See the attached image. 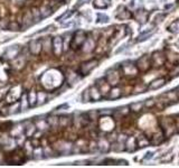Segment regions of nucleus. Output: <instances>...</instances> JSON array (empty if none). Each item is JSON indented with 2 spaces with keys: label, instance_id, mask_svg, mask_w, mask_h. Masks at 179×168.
Masks as SVG:
<instances>
[{
  "label": "nucleus",
  "instance_id": "37998d69",
  "mask_svg": "<svg viewBox=\"0 0 179 168\" xmlns=\"http://www.w3.org/2000/svg\"><path fill=\"white\" fill-rule=\"evenodd\" d=\"M90 0H77V3L75 5V8H79L81 6H83L84 3H89Z\"/></svg>",
  "mask_w": 179,
  "mask_h": 168
},
{
  "label": "nucleus",
  "instance_id": "b1692460",
  "mask_svg": "<svg viewBox=\"0 0 179 168\" xmlns=\"http://www.w3.org/2000/svg\"><path fill=\"white\" fill-rule=\"evenodd\" d=\"M144 108V102H137V103H132L130 104V110L133 112H140Z\"/></svg>",
  "mask_w": 179,
  "mask_h": 168
},
{
  "label": "nucleus",
  "instance_id": "a211bd4d",
  "mask_svg": "<svg viewBox=\"0 0 179 168\" xmlns=\"http://www.w3.org/2000/svg\"><path fill=\"white\" fill-rule=\"evenodd\" d=\"M120 97H121V89H119L118 87H113L112 89L110 90V93L107 95V99L115 100Z\"/></svg>",
  "mask_w": 179,
  "mask_h": 168
},
{
  "label": "nucleus",
  "instance_id": "c03bdc74",
  "mask_svg": "<svg viewBox=\"0 0 179 168\" xmlns=\"http://www.w3.org/2000/svg\"><path fill=\"white\" fill-rule=\"evenodd\" d=\"M164 18H165V15H164V14H160V15H158V16L156 17V21H155V24H156V25H158V24L161 21V19H164Z\"/></svg>",
  "mask_w": 179,
  "mask_h": 168
},
{
  "label": "nucleus",
  "instance_id": "f257e3e1",
  "mask_svg": "<svg viewBox=\"0 0 179 168\" xmlns=\"http://www.w3.org/2000/svg\"><path fill=\"white\" fill-rule=\"evenodd\" d=\"M41 82H43V85H45L47 89H53L61 85L62 75L56 70H51L41 77Z\"/></svg>",
  "mask_w": 179,
  "mask_h": 168
},
{
  "label": "nucleus",
  "instance_id": "7ed1b4c3",
  "mask_svg": "<svg viewBox=\"0 0 179 168\" xmlns=\"http://www.w3.org/2000/svg\"><path fill=\"white\" fill-rule=\"evenodd\" d=\"M86 41V36L83 31H76L74 34V37L72 39V44L73 48H79L84 44V42Z\"/></svg>",
  "mask_w": 179,
  "mask_h": 168
},
{
  "label": "nucleus",
  "instance_id": "7c9ffc66",
  "mask_svg": "<svg viewBox=\"0 0 179 168\" xmlns=\"http://www.w3.org/2000/svg\"><path fill=\"white\" fill-rule=\"evenodd\" d=\"M107 21H109V17H107L106 15H104V14H97V20L96 23L99 24H106Z\"/></svg>",
  "mask_w": 179,
  "mask_h": 168
},
{
  "label": "nucleus",
  "instance_id": "f704fd0d",
  "mask_svg": "<svg viewBox=\"0 0 179 168\" xmlns=\"http://www.w3.org/2000/svg\"><path fill=\"white\" fill-rule=\"evenodd\" d=\"M113 112H114V110H113V109H102V110H100V111H99V113H100L101 117H104V115L110 117Z\"/></svg>",
  "mask_w": 179,
  "mask_h": 168
},
{
  "label": "nucleus",
  "instance_id": "a19ab883",
  "mask_svg": "<svg viewBox=\"0 0 179 168\" xmlns=\"http://www.w3.org/2000/svg\"><path fill=\"white\" fill-rule=\"evenodd\" d=\"M67 121H68V118L62 117L61 119H59V126H67Z\"/></svg>",
  "mask_w": 179,
  "mask_h": 168
},
{
  "label": "nucleus",
  "instance_id": "c85d7f7f",
  "mask_svg": "<svg viewBox=\"0 0 179 168\" xmlns=\"http://www.w3.org/2000/svg\"><path fill=\"white\" fill-rule=\"evenodd\" d=\"M152 34H154V29H151V31H147L146 34H142V35H140V36H139V38L137 39V42H138V43H141V42L146 41V39H148L149 37H151V36H152Z\"/></svg>",
  "mask_w": 179,
  "mask_h": 168
},
{
  "label": "nucleus",
  "instance_id": "72a5a7b5",
  "mask_svg": "<svg viewBox=\"0 0 179 168\" xmlns=\"http://www.w3.org/2000/svg\"><path fill=\"white\" fill-rule=\"evenodd\" d=\"M29 105V102H27V95H24L23 99H21V107H20V110L21 111H26L27 108Z\"/></svg>",
  "mask_w": 179,
  "mask_h": 168
},
{
  "label": "nucleus",
  "instance_id": "6ab92c4d",
  "mask_svg": "<svg viewBox=\"0 0 179 168\" xmlns=\"http://www.w3.org/2000/svg\"><path fill=\"white\" fill-rule=\"evenodd\" d=\"M93 5L95 8H99V9H105L111 5V0H94Z\"/></svg>",
  "mask_w": 179,
  "mask_h": 168
},
{
  "label": "nucleus",
  "instance_id": "473e14b6",
  "mask_svg": "<svg viewBox=\"0 0 179 168\" xmlns=\"http://www.w3.org/2000/svg\"><path fill=\"white\" fill-rule=\"evenodd\" d=\"M82 100H83V102H85V103L91 101V93H90V89H86L84 92H83Z\"/></svg>",
  "mask_w": 179,
  "mask_h": 168
},
{
  "label": "nucleus",
  "instance_id": "de8ad7c7",
  "mask_svg": "<svg viewBox=\"0 0 179 168\" xmlns=\"http://www.w3.org/2000/svg\"><path fill=\"white\" fill-rule=\"evenodd\" d=\"M177 45H178V46H179V41H178V42H177Z\"/></svg>",
  "mask_w": 179,
  "mask_h": 168
},
{
  "label": "nucleus",
  "instance_id": "f03ea898",
  "mask_svg": "<svg viewBox=\"0 0 179 168\" xmlns=\"http://www.w3.org/2000/svg\"><path fill=\"white\" fill-rule=\"evenodd\" d=\"M97 64H99V61L96 59H90V61H86L81 65V74H82L83 76H86L89 75L95 67L97 66Z\"/></svg>",
  "mask_w": 179,
  "mask_h": 168
},
{
  "label": "nucleus",
  "instance_id": "c756f323",
  "mask_svg": "<svg viewBox=\"0 0 179 168\" xmlns=\"http://www.w3.org/2000/svg\"><path fill=\"white\" fill-rule=\"evenodd\" d=\"M46 93L45 92H38L37 93V104L41 105L43 104L44 102H45V100H46Z\"/></svg>",
  "mask_w": 179,
  "mask_h": 168
},
{
  "label": "nucleus",
  "instance_id": "6e6552de",
  "mask_svg": "<svg viewBox=\"0 0 179 168\" xmlns=\"http://www.w3.org/2000/svg\"><path fill=\"white\" fill-rule=\"evenodd\" d=\"M20 91H21V87L20 85H18V87H15L10 90V92L8 93V97H7V100L9 103H14L16 100L19 98L20 95Z\"/></svg>",
  "mask_w": 179,
  "mask_h": 168
},
{
  "label": "nucleus",
  "instance_id": "0eeeda50",
  "mask_svg": "<svg viewBox=\"0 0 179 168\" xmlns=\"http://www.w3.org/2000/svg\"><path fill=\"white\" fill-rule=\"evenodd\" d=\"M166 61V57L161 52H156V53L152 54V57H151V64L156 67H160L165 64Z\"/></svg>",
  "mask_w": 179,
  "mask_h": 168
},
{
  "label": "nucleus",
  "instance_id": "39448f33",
  "mask_svg": "<svg viewBox=\"0 0 179 168\" xmlns=\"http://www.w3.org/2000/svg\"><path fill=\"white\" fill-rule=\"evenodd\" d=\"M136 65H137V69H138L139 71L147 72L151 67V62H150V59L147 57V55H143L136 62Z\"/></svg>",
  "mask_w": 179,
  "mask_h": 168
},
{
  "label": "nucleus",
  "instance_id": "58836bf2",
  "mask_svg": "<svg viewBox=\"0 0 179 168\" xmlns=\"http://www.w3.org/2000/svg\"><path fill=\"white\" fill-rule=\"evenodd\" d=\"M47 125H48V122L45 123V121H38V122H37V125H36V128H38V129L43 130V129H45V128L47 127Z\"/></svg>",
  "mask_w": 179,
  "mask_h": 168
},
{
  "label": "nucleus",
  "instance_id": "393cba45",
  "mask_svg": "<svg viewBox=\"0 0 179 168\" xmlns=\"http://www.w3.org/2000/svg\"><path fill=\"white\" fill-rule=\"evenodd\" d=\"M33 23H35L33 15H31V13H27L24 16V25H25V27H29Z\"/></svg>",
  "mask_w": 179,
  "mask_h": 168
},
{
  "label": "nucleus",
  "instance_id": "e433bc0d",
  "mask_svg": "<svg viewBox=\"0 0 179 168\" xmlns=\"http://www.w3.org/2000/svg\"><path fill=\"white\" fill-rule=\"evenodd\" d=\"M170 75H171L172 77L179 76V64H178V65H175L174 69L170 71Z\"/></svg>",
  "mask_w": 179,
  "mask_h": 168
},
{
  "label": "nucleus",
  "instance_id": "9d476101",
  "mask_svg": "<svg viewBox=\"0 0 179 168\" xmlns=\"http://www.w3.org/2000/svg\"><path fill=\"white\" fill-rule=\"evenodd\" d=\"M90 93H91V101H93V102L99 101V100H101L103 98L100 89L96 87V84H95V85H93V87L90 89Z\"/></svg>",
  "mask_w": 179,
  "mask_h": 168
},
{
  "label": "nucleus",
  "instance_id": "4468645a",
  "mask_svg": "<svg viewBox=\"0 0 179 168\" xmlns=\"http://www.w3.org/2000/svg\"><path fill=\"white\" fill-rule=\"evenodd\" d=\"M148 16H149V14L147 13L146 10H143V9H138V10L136 11V19H137V21L140 24L147 23V20H148Z\"/></svg>",
  "mask_w": 179,
  "mask_h": 168
},
{
  "label": "nucleus",
  "instance_id": "4c0bfd02",
  "mask_svg": "<svg viewBox=\"0 0 179 168\" xmlns=\"http://www.w3.org/2000/svg\"><path fill=\"white\" fill-rule=\"evenodd\" d=\"M36 127L34 125H31V123H29V127H28V130L26 129V135L27 136H31L34 133V131H35Z\"/></svg>",
  "mask_w": 179,
  "mask_h": 168
},
{
  "label": "nucleus",
  "instance_id": "79ce46f5",
  "mask_svg": "<svg viewBox=\"0 0 179 168\" xmlns=\"http://www.w3.org/2000/svg\"><path fill=\"white\" fill-rule=\"evenodd\" d=\"M152 105H155V100L149 99L148 101L144 102V107H146V108H151Z\"/></svg>",
  "mask_w": 179,
  "mask_h": 168
},
{
  "label": "nucleus",
  "instance_id": "a18cd8bd",
  "mask_svg": "<svg viewBox=\"0 0 179 168\" xmlns=\"http://www.w3.org/2000/svg\"><path fill=\"white\" fill-rule=\"evenodd\" d=\"M152 156H154V153H151V151H149V153L147 154V156H144V160H148V159L152 158Z\"/></svg>",
  "mask_w": 179,
  "mask_h": 168
},
{
  "label": "nucleus",
  "instance_id": "1a4fd4ad",
  "mask_svg": "<svg viewBox=\"0 0 179 168\" xmlns=\"http://www.w3.org/2000/svg\"><path fill=\"white\" fill-rule=\"evenodd\" d=\"M110 75H106V81L112 85V87H117V84L119 83V72H115L114 70H110L109 72Z\"/></svg>",
  "mask_w": 179,
  "mask_h": 168
},
{
  "label": "nucleus",
  "instance_id": "2f4dec72",
  "mask_svg": "<svg viewBox=\"0 0 179 168\" xmlns=\"http://www.w3.org/2000/svg\"><path fill=\"white\" fill-rule=\"evenodd\" d=\"M47 122H48V126H51V127H56V126L59 125V119H57L55 117H51L48 118Z\"/></svg>",
  "mask_w": 179,
  "mask_h": 168
},
{
  "label": "nucleus",
  "instance_id": "cd10ccee",
  "mask_svg": "<svg viewBox=\"0 0 179 168\" xmlns=\"http://www.w3.org/2000/svg\"><path fill=\"white\" fill-rule=\"evenodd\" d=\"M168 31H171V33H174V34L179 33V19H178V20H176V21H174L172 24H170V25H169Z\"/></svg>",
  "mask_w": 179,
  "mask_h": 168
},
{
  "label": "nucleus",
  "instance_id": "09e8293b",
  "mask_svg": "<svg viewBox=\"0 0 179 168\" xmlns=\"http://www.w3.org/2000/svg\"><path fill=\"white\" fill-rule=\"evenodd\" d=\"M58 1H62V0H58Z\"/></svg>",
  "mask_w": 179,
  "mask_h": 168
},
{
  "label": "nucleus",
  "instance_id": "9b49d317",
  "mask_svg": "<svg viewBox=\"0 0 179 168\" xmlns=\"http://www.w3.org/2000/svg\"><path fill=\"white\" fill-rule=\"evenodd\" d=\"M137 138L136 137H127L125 139V149L128 151H134L137 149Z\"/></svg>",
  "mask_w": 179,
  "mask_h": 168
},
{
  "label": "nucleus",
  "instance_id": "5701e85b",
  "mask_svg": "<svg viewBox=\"0 0 179 168\" xmlns=\"http://www.w3.org/2000/svg\"><path fill=\"white\" fill-rule=\"evenodd\" d=\"M18 52H19V46H11L10 48L8 49V52H7V57L8 59H14L15 56H17L18 55Z\"/></svg>",
  "mask_w": 179,
  "mask_h": 168
},
{
  "label": "nucleus",
  "instance_id": "ddd939ff",
  "mask_svg": "<svg viewBox=\"0 0 179 168\" xmlns=\"http://www.w3.org/2000/svg\"><path fill=\"white\" fill-rule=\"evenodd\" d=\"M117 17H118L119 19L125 20V19H129V18H132V15H131V13L124 7V6H120V7L118 8Z\"/></svg>",
  "mask_w": 179,
  "mask_h": 168
},
{
  "label": "nucleus",
  "instance_id": "412c9836",
  "mask_svg": "<svg viewBox=\"0 0 179 168\" xmlns=\"http://www.w3.org/2000/svg\"><path fill=\"white\" fill-rule=\"evenodd\" d=\"M164 97L167 98L168 101H170V102H177L179 100L178 92H177L176 90H175V91H168Z\"/></svg>",
  "mask_w": 179,
  "mask_h": 168
},
{
  "label": "nucleus",
  "instance_id": "dca6fc26",
  "mask_svg": "<svg viewBox=\"0 0 179 168\" xmlns=\"http://www.w3.org/2000/svg\"><path fill=\"white\" fill-rule=\"evenodd\" d=\"M110 149H111V145L107 139L103 138V139H101L100 141H99V150H100L101 153H107Z\"/></svg>",
  "mask_w": 179,
  "mask_h": 168
},
{
  "label": "nucleus",
  "instance_id": "c9c22d12",
  "mask_svg": "<svg viewBox=\"0 0 179 168\" xmlns=\"http://www.w3.org/2000/svg\"><path fill=\"white\" fill-rule=\"evenodd\" d=\"M72 15H73V11H72V10H68V11H66V13H65V14H63V15H62L61 17H58V18H57V20H58V21L66 20L67 18H69Z\"/></svg>",
  "mask_w": 179,
  "mask_h": 168
},
{
  "label": "nucleus",
  "instance_id": "a878e982",
  "mask_svg": "<svg viewBox=\"0 0 179 168\" xmlns=\"http://www.w3.org/2000/svg\"><path fill=\"white\" fill-rule=\"evenodd\" d=\"M52 9L49 7H47V6H43V7L41 8V18H47L48 16L52 15Z\"/></svg>",
  "mask_w": 179,
  "mask_h": 168
},
{
  "label": "nucleus",
  "instance_id": "20e7f679",
  "mask_svg": "<svg viewBox=\"0 0 179 168\" xmlns=\"http://www.w3.org/2000/svg\"><path fill=\"white\" fill-rule=\"evenodd\" d=\"M175 128H176V126H175L172 120H169V118H165L162 120V133L166 137H169L171 133H174Z\"/></svg>",
  "mask_w": 179,
  "mask_h": 168
},
{
  "label": "nucleus",
  "instance_id": "bb28decb",
  "mask_svg": "<svg viewBox=\"0 0 179 168\" xmlns=\"http://www.w3.org/2000/svg\"><path fill=\"white\" fill-rule=\"evenodd\" d=\"M31 15H33L34 21H35V23H38V21H41V10H39V9H37V8H33V10H31Z\"/></svg>",
  "mask_w": 179,
  "mask_h": 168
},
{
  "label": "nucleus",
  "instance_id": "423d86ee",
  "mask_svg": "<svg viewBox=\"0 0 179 168\" xmlns=\"http://www.w3.org/2000/svg\"><path fill=\"white\" fill-rule=\"evenodd\" d=\"M52 47H53L54 54L56 56H59L63 51H64V46H63V39L61 37H55L52 41Z\"/></svg>",
  "mask_w": 179,
  "mask_h": 168
},
{
  "label": "nucleus",
  "instance_id": "f8f14e48",
  "mask_svg": "<svg viewBox=\"0 0 179 168\" xmlns=\"http://www.w3.org/2000/svg\"><path fill=\"white\" fill-rule=\"evenodd\" d=\"M41 47H43V45H41V41H31L29 43V51L34 55H38L41 51Z\"/></svg>",
  "mask_w": 179,
  "mask_h": 168
},
{
  "label": "nucleus",
  "instance_id": "49530a36",
  "mask_svg": "<svg viewBox=\"0 0 179 168\" xmlns=\"http://www.w3.org/2000/svg\"><path fill=\"white\" fill-rule=\"evenodd\" d=\"M176 91H177V92H178V93H179V87H177V89H176Z\"/></svg>",
  "mask_w": 179,
  "mask_h": 168
},
{
  "label": "nucleus",
  "instance_id": "4be33fe9",
  "mask_svg": "<svg viewBox=\"0 0 179 168\" xmlns=\"http://www.w3.org/2000/svg\"><path fill=\"white\" fill-rule=\"evenodd\" d=\"M28 102L30 107H34V105H36V103H37V93H36L34 90H31L28 93Z\"/></svg>",
  "mask_w": 179,
  "mask_h": 168
},
{
  "label": "nucleus",
  "instance_id": "2eb2a0df",
  "mask_svg": "<svg viewBox=\"0 0 179 168\" xmlns=\"http://www.w3.org/2000/svg\"><path fill=\"white\" fill-rule=\"evenodd\" d=\"M166 84V79H162V77H160V79H157L155 80V81H152L150 83V85H149V89L150 90H158L160 89V87H162Z\"/></svg>",
  "mask_w": 179,
  "mask_h": 168
},
{
  "label": "nucleus",
  "instance_id": "aec40b11",
  "mask_svg": "<svg viewBox=\"0 0 179 168\" xmlns=\"http://www.w3.org/2000/svg\"><path fill=\"white\" fill-rule=\"evenodd\" d=\"M137 145H138V148H143V147H148L150 145V141L147 139L146 136H139L137 137Z\"/></svg>",
  "mask_w": 179,
  "mask_h": 168
},
{
  "label": "nucleus",
  "instance_id": "ea45409f",
  "mask_svg": "<svg viewBox=\"0 0 179 168\" xmlns=\"http://www.w3.org/2000/svg\"><path fill=\"white\" fill-rule=\"evenodd\" d=\"M8 28L11 29V31H18L19 29V25H18V23H10L8 25Z\"/></svg>",
  "mask_w": 179,
  "mask_h": 168
},
{
  "label": "nucleus",
  "instance_id": "f3484780",
  "mask_svg": "<svg viewBox=\"0 0 179 168\" xmlns=\"http://www.w3.org/2000/svg\"><path fill=\"white\" fill-rule=\"evenodd\" d=\"M94 46H95V43L92 38H86V41H85L84 44L82 45V48L85 53H89V52H91L94 48Z\"/></svg>",
  "mask_w": 179,
  "mask_h": 168
}]
</instances>
